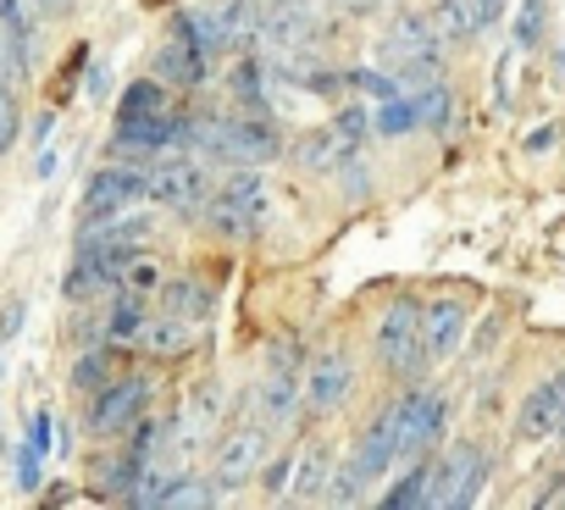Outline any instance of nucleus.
I'll return each instance as SVG.
<instances>
[{"mask_svg": "<svg viewBox=\"0 0 565 510\" xmlns=\"http://www.w3.org/2000/svg\"><path fill=\"white\" fill-rule=\"evenodd\" d=\"M438 56H444V40H438L433 18H416V12L394 18L388 34H383V45H377V62H383L399 84H427V78L438 73Z\"/></svg>", "mask_w": 565, "mask_h": 510, "instance_id": "f257e3e1", "label": "nucleus"}, {"mask_svg": "<svg viewBox=\"0 0 565 510\" xmlns=\"http://www.w3.org/2000/svg\"><path fill=\"white\" fill-rule=\"evenodd\" d=\"M260 222H266V178L255 167L227 172L205 200V227L238 238V233H260Z\"/></svg>", "mask_w": 565, "mask_h": 510, "instance_id": "f03ea898", "label": "nucleus"}, {"mask_svg": "<svg viewBox=\"0 0 565 510\" xmlns=\"http://www.w3.org/2000/svg\"><path fill=\"white\" fill-rule=\"evenodd\" d=\"M405 427H411V394L394 400L388 411H377V422H372V427L361 433V444L350 449V466H344V471H355L361 482L388 477V466L405 460Z\"/></svg>", "mask_w": 565, "mask_h": 510, "instance_id": "7ed1b4c3", "label": "nucleus"}, {"mask_svg": "<svg viewBox=\"0 0 565 510\" xmlns=\"http://www.w3.org/2000/svg\"><path fill=\"white\" fill-rule=\"evenodd\" d=\"M377 366L394 372V378H416L427 372V355H422V306L416 300H394L377 322Z\"/></svg>", "mask_w": 565, "mask_h": 510, "instance_id": "20e7f679", "label": "nucleus"}, {"mask_svg": "<svg viewBox=\"0 0 565 510\" xmlns=\"http://www.w3.org/2000/svg\"><path fill=\"white\" fill-rule=\"evenodd\" d=\"M255 411H260V422L271 433L295 422V411H300V355H295V344H277L266 355V378L255 389Z\"/></svg>", "mask_w": 565, "mask_h": 510, "instance_id": "39448f33", "label": "nucleus"}, {"mask_svg": "<svg viewBox=\"0 0 565 510\" xmlns=\"http://www.w3.org/2000/svg\"><path fill=\"white\" fill-rule=\"evenodd\" d=\"M145 411H150V383H145V378H111V383L95 389V400H89V427H95L100 438H117V433L139 427Z\"/></svg>", "mask_w": 565, "mask_h": 510, "instance_id": "423d86ee", "label": "nucleus"}, {"mask_svg": "<svg viewBox=\"0 0 565 510\" xmlns=\"http://www.w3.org/2000/svg\"><path fill=\"white\" fill-rule=\"evenodd\" d=\"M156 205L167 211H205L211 200V167L200 156H183V161H167L150 172V189H145Z\"/></svg>", "mask_w": 565, "mask_h": 510, "instance_id": "0eeeda50", "label": "nucleus"}, {"mask_svg": "<svg viewBox=\"0 0 565 510\" xmlns=\"http://www.w3.org/2000/svg\"><path fill=\"white\" fill-rule=\"evenodd\" d=\"M355 394V361L350 350H322L306 366V411L311 416H339Z\"/></svg>", "mask_w": 565, "mask_h": 510, "instance_id": "6e6552de", "label": "nucleus"}, {"mask_svg": "<svg viewBox=\"0 0 565 510\" xmlns=\"http://www.w3.org/2000/svg\"><path fill=\"white\" fill-rule=\"evenodd\" d=\"M266 449H271V427L266 422H238L222 444H216V455H211V471H216V482H249L260 466H266Z\"/></svg>", "mask_w": 565, "mask_h": 510, "instance_id": "1a4fd4ad", "label": "nucleus"}, {"mask_svg": "<svg viewBox=\"0 0 565 510\" xmlns=\"http://www.w3.org/2000/svg\"><path fill=\"white\" fill-rule=\"evenodd\" d=\"M554 433H565V378L537 383V389L521 400V411H515V438H521V444H543V438H554Z\"/></svg>", "mask_w": 565, "mask_h": 510, "instance_id": "9d476101", "label": "nucleus"}, {"mask_svg": "<svg viewBox=\"0 0 565 510\" xmlns=\"http://www.w3.org/2000/svg\"><path fill=\"white\" fill-rule=\"evenodd\" d=\"M145 189H150V172H139V167H100L89 178V189H84V216H111V211L145 200Z\"/></svg>", "mask_w": 565, "mask_h": 510, "instance_id": "9b49d317", "label": "nucleus"}, {"mask_svg": "<svg viewBox=\"0 0 565 510\" xmlns=\"http://www.w3.org/2000/svg\"><path fill=\"white\" fill-rule=\"evenodd\" d=\"M282 156V139L277 128L266 123V111H249L238 123H227V161H244V167H266Z\"/></svg>", "mask_w": 565, "mask_h": 510, "instance_id": "f8f14e48", "label": "nucleus"}, {"mask_svg": "<svg viewBox=\"0 0 565 510\" xmlns=\"http://www.w3.org/2000/svg\"><path fill=\"white\" fill-rule=\"evenodd\" d=\"M460 333H466V306L460 300H433L422 311V355H427V366L449 361L455 344H460Z\"/></svg>", "mask_w": 565, "mask_h": 510, "instance_id": "ddd939ff", "label": "nucleus"}, {"mask_svg": "<svg viewBox=\"0 0 565 510\" xmlns=\"http://www.w3.org/2000/svg\"><path fill=\"white\" fill-rule=\"evenodd\" d=\"M117 145H122V150H167V145H183V123L167 117V111L117 117Z\"/></svg>", "mask_w": 565, "mask_h": 510, "instance_id": "4468645a", "label": "nucleus"}, {"mask_svg": "<svg viewBox=\"0 0 565 510\" xmlns=\"http://www.w3.org/2000/svg\"><path fill=\"white\" fill-rule=\"evenodd\" d=\"M482 482H488V455L477 444L449 449V493H444V504H471L482 493Z\"/></svg>", "mask_w": 565, "mask_h": 510, "instance_id": "2eb2a0df", "label": "nucleus"}, {"mask_svg": "<svg viewBox=\"0 0 565 510\" xmlns=\"http://www.w3.org/2000/svg\"><path fill=\"white\" fill-rule=\"evenodd\" d=\"M205 67H211V56H200L183 40H172V45L156 51V78H167V89H194L205 78Z\"/></svg>", "mask_w": 565, "mask_h": 510, "instance_id": "dca6fc26", "label": "nucleus"}, {"mask_svg": "<svg viewBox=\"0 0 565 510\" xmlns=\"http://www.w3.org/2000/svg\"><path fill=\"white\" fill-rule=\"evenodd\" d=\"M444 416H449V405H444V394H411V427H405V455H422V449H433V438L444 433Z\"/></svg>", "mask_w": 565, "mask_h": 510, "instance_id": "f3484780", "label": "nucleus"}, {"mask_svg": "<svg viewBox=\"0 0 565 510\" xmlns=\"http://www.w3.org/2000/svg\"><path fill=\"white\" fill-rule=\"evenodd\" d=\"M322 488H333V444H306V455L295 460V471H289V493L295 499H317Z\"/></svg>", "mask_w": 565, "mask_h": 510, "instance_id": "a211bd4d", "label": "nucleus"}, {"mask_svg": "<svg viewBox=\"0 0 565 510\" xmlns=\"http://www.w3.org/2000/svg\"><path fill=\"white\" fill-rule=\"evenodd\" d=\"M189 344H194V322L167 317V311H150V322H145V333H139L134 350H145V355H183Z\"/></svg>", "mask_w": 565, "mask_h": 510, "instance_id": "6ab92c4d", "label": "nucleus"}, {"mask_svg": "<svg viewBox=\"0 0 565 510\" xmlns=\"http://www.w3.org/2000/svg\"><path fill=\"white\" fill-rule=\"evenodd\" d=\"M161 311L200 328V322H211V289L194 284V278H167V284H161Z\"/></svg>", "mask_w": 565, "mask_h": 510, "instance_id": "aec40b11", "label": "nucleus"}, {"mask_svg": "<svg viewBox=\"0 0 565 510\" xmlns=\"http://www.w3.org/2000/svg\"><path fill=\"white\" fill-rule=\"evenodd\" d=\"M145 322H150V311H145V295H128V289H122V300L106 311L100 333H106V344H117V350H134V344H139V333H145Z\"/></svg>", "mask_w": 565, "mask_h": 510, "instance_id": "412c9836", "label": "nucleus"}, {"mask_svg": "<svg viewBox=\"0 0 565 510\" xmlns=\"http://www.w3.org/2000/svg\"><path fill=\"white\" fill-rule=\"evenodd\" d=\"M111 378H117V344H106V350H89V355L73 366V389H84V394L106 389Z\"/></svg>", "mask_w": 565, "mask_h": 510, "instance_id": "4be33fe9", "label": "nucleus"}, {"mask_svg": "<svg viewBox=\"0 0 565 510\" xmlns=\"http://www.w3.org/2000/svg\"><path fill=\"white\" fill-rule=\"evenodd\" d=\"M233 95H238L244 111H266V73H260L255 56H244V62L233 67Z\"/></svg>", "mask_w": 565, "mask_h": 510, "instance_id": "5701e85b", "label": "nucleus"}, {"mask_svg": "<svg viewBox=\"0 0 565 510\" xmlns=\"http://www.w3.org/2000/svg\"><path fill=\"white\" fill-rule=\"evenodd\" d=\"M543 29H548V0H521V12H515V45L521 51L543 45Z\"/></svg>", "mask_w": 565, "mask_h": 510, "instance_id": "b1692460", "label": "nucleus"}, {"mask_svg": "<svg viewBox=\"0 0 565 510\" xmlns=\"http://www.w3.org/2000/svg\"><path fill=\"white\" fill-rule=\"evenodd\" d=\"M0 23H7V29H12V34H18L29 51L40 45V12L29 7V0H0Z\"/></svg>", "mask_w": 565, "mask_h": 510, "instance_id": "393cba45", "label": "nucleus"}, {"mask_svg": "<svg viewBox=\"0 0 565 510\" xmlns=\"http://www.w3.org/2000/svg\"><path fill=\"white\" fill-rule=\"evenodd\" d=\"M145 111H167V89H161V78L134 84V89L122 95V106H117V117H145Z\"/></svg>", "mask_w": 565, "mask_h": 510, "instance_id": "a878e982", "label": "nucleus"}, {"mask_svg": "<svg viewBox=\"0 0 565 510\" xmlns=\"http://www.w3.org/2000/svg\"><path fill=\"white\" fill-rule=\"evenodd\" d=\"M422 123V111H416V100H383V111H377V134H388V139H399V134H411Z\"/></svg>", "mask_w": 565, "mask_h": 510, "instance_id": "bb28decb", "label": "nucleus"}, {"mask_svg": "<svg viewBox=\"0 0 565 510\" xmlns=\"http://www.w3.org/2000/svg\"><path fill=\"white\" fill-rule=\"evenodd\" d=\"M161 284H167V278H161V267L150 262L145 249H139L134 262L122 267V289H128V295H150V289H161Z\"/></svg>", "mask_w": 565, "mask_h": 510, "instance_id": "cd10ccee", "label": "nucleus"}, {"mask_svg": "<svg viewBox=\"0 0 565 510\" xmlns=\"http://www.w3.org/2000/svg\"><path fill=\"white\" fill-rule=\"evenodd\" d=\"M350 84L366 89V95H377V100H394L399 95V78L394 73H350Z\"/></svg>", "mask_w": 565, "mask_h": 510, "instance_id": "c85d7f7f", "label": "nucleus"}, {"mask_svg": "<svg viewBox=\"0 0 565 510\" xmlns=\"http://www.w3.org/2000/svg\"><path fill=\"white\" fill-rule=\"evenodd\" d=\"M416 111H422V123H444V117H449V95H444V89H427V95L416 100Z\"/></svg>", "mask_w": 565, "mask_h": 510, "instance_id": "c756f323", "label": "nucleus"}, {"mask_svg": "<svg viewBox=\"0 0 565 510\" xmlns=\"http://www.w3.org/2000/svg\"><path fill=\"white\" fill-rule=\"evenodd\" d=\"M466 7H471V23H477V34L499 18V7H504V0H466Z\"/></svg>", "mask_w": 565, "mask_h": 510, "instance_id": "7c9ffc66", "label": "nucleus"}, {"mask_svg": "<svg viewBox=\"0 0 565 510\" xmlns=\"http://www.w3.org/2000/svg\"><path fill=\"white\" fill-rule=\"evenodd\" d=\"M12 134H18V111H12V100L0 95V150L12 145Z\"/></svg>", "mask_w": 565, "mask_h": 510, "instance_id": "2f4dec72", "label": "nucleus"}, {"mask_svg": "<svg viewBox=\"0 0 565 510\" xmlns=\"http://www.w3.org/2000/svg\"><path fill=\"white\" fill-rule=\"evenodd\" d=\"M29 7H34L40 18H67V12H73V0H29Z\"/></svg>", "mask_w": 565, "mask_h": 510, "instance_id": "473e14b6", "label": "nucleus"}, {"mask_svg": "<svg viewBox=\"0 0 565 510\" xmlns=\"http://www.w3.org/2000/svg\"><path fill=\"white\" fill-rule=\"evenodd\" d=\"M23 328V306H7V317H0V333H18Z\"/></svg>", "mask_w": 565, "mask_h": 510, "instance_id": "72a5a7b5", "label": "nucleus"}, {"mask_svg": "<svg viewBox=\"0 0 565 510\" xmlns=\"http://www.w3.org/2000/svg\"><path fill=\"white\" fill-rule=\"evenodd\" d=\"M12 89V78H7V67H0V95H7Z\"/></svg>", "mask_w": 565, "mask_h": 510, "instance_id": "f704fd0d", "label": "nucleus"}, {"mask_svg": "<svg viewBox=\"0 0 565 510\" xmlns=\"http://www.w3.org/2000/svg\"><path fill=\"white\" fill-rule=\"evenodd\" d=\"M266 7H282V0H266Z\"/></svg>", "mask_w": 565, "mask_h": 510, "instance_id": "c9c22d12", "label": "nucleus"}]
</instances>
